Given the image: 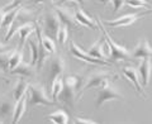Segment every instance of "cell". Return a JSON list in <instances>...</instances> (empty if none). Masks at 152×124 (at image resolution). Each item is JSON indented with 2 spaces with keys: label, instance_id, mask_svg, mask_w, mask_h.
<instances>
[{
  "label": "cell",
  "instance_id": "1",
  "mask_svg": "<svg viewBox=\"0 0 152 124\" xmlns=\"http://www.w3.org/2000/svg\"><path fill=\"white\" fill-rule=\"evenodd\" d=\"M99 24H100L102 27V32L104 37H105V42L108 43V47H109V61L110 62H117V61H127V60H132L131 57V52L128 51L124 46H121L118 44L117 42L113 41V38L109 36V33L105 31V28H104V26H102L100 20L98 19Z\"/></svg>",
  "mask_w": 152,
  "mask_h": 124
},
{
  "label": "cell",
  "instance_id": "2",
  "mask_svg": "<svg viewBox=\"0 0 152 124\" xmlns=\"http://www.w3.org/2000/svg\"><path fill=\"white\" fill-rule=\"evenodd\" d=\"M28 90H29V94H28V96H27V103H28V105H29V108H34L37 105L51 106L56 103L47 96L43 86H41V85L32 84L28 86Z\"/></svg>",
  "mask_w": 152,
  "mask_h": 124
},
{
  "label": "cell",
  "instance_id": "3",
  "mask_svg": "<svg viewBox=\"0 0 152 124\" xmlns=\"http://www.w3.org/2000/svg\"><path fill=\"white\" fill-rule=\"evenodd\" d=\"M124 99L123 95L121 94V91L118 90V88L115 85H113L109 82L107 86H104L100 89V91L98 93V98H96V103L95 105L96 108H100L104 103L107 101H113V100H118V101H122Z\"/></svg>",
  "mask_w": 152,
  "mask_h": 124
},
{
  "label": "cell",
  "instance_id": "4",
  "mask_svg": "<svg viewBox=\"0 0 152 124\" xmlns=\"http://www.w3.org/2000/svg\"><path fill=\"white\" fill-rule=\"evenodd\" d=\"M112 75L109 72H103V71H96L88 76L86 81H85L84 86L81 89V93H85L89 89H95V88H104L107 86L110 81Z\"/></svg>",
  "mask_w": 152,
  "mask_h": 124
},
{
  "label": "cell",
  "instance_id": "5",
  "mask_svg": "<svg viewBox=\"0 0 152 124\" xmlns=\"http://www.w3.org/2000/svg\"><path fill=\"white\" fill-rule=\"evenodd\" d=\"M32 17H33L32 12L27 10V9L19 8V10H18V13H17V17H15V19H14L13 24L9 27V29H8L7 34H5V42L10 41V38H12L14 34H15V32H17V29H18L19 26L24 24V23H27V22H32Z\"/></svg>",
  "mask_w": 152,
  "mask_h": 124
},
{
  "label": "cell",
  "instance_id": "6",
  "mask_svg": "<svg viewBox=\"0 0 152 124\" xmlns=\"http://www.w3.org/2000/svg\"><path fill=\"white\" fill-rule=\"evenodd\" d=\"M50 63V70H48V76H47V79L50 81V85L52 84V81H53L57 76H62V74L65 72V60L62 58L61 56H55L50 58L48 61Z\"/></svg>",
  "mask_w": 152,
  "mask_h": 124
},
{
  "label": "cell",
  "instance_id": "7",
  "mask_svg": "<svg viewBox=\"0 0 152 124\" xmlns=\"http://www.w3.org/2000/svg\"><path fill=\"white\" fill-rule=\"evenodd\" d=\"M70 52L77 60L85 61V62H88V63H93V65H109V62H107V61H102V60H98V58H95V57L90 56L88 52H85L81 47H79L77 44L75 43V42H71Z\"/></svg>",
  "mask_w": 152,
  "mask_h": 124
},
{
  "label": "cell",
  "instance_id": "8",
  "mask_svg": "<svg viewBox=\"0 0 152 124\" xmlns=\"http://www.w3.org/2000/svg\"><path fill=\"white\" fill-rule=\"evenodd\" d=\"M60 19L57 17L56 12H48L45 17V32L47 36L56 38V33L60 28Z\"/></svg>",
  "mask_w": 152,
  "mask_h": 124
},
{
  "label": "cell",
  "instance_id": "9",
  "mask_svg": "<svg viewBox=\"0 0 152 124\" xmlns=\"http://www.w3.org/2000/svg\"><path fill=\"white\" fill-rule=\"evenodd\" d=\"M143 17V14H126L123 17H119L113 20H107L105 24L110 26L112 28H119V27H128L136 23L140 18Z\"/></svg>",
  "mask_w": 152,
  "mask_h": 124
},
{
  "label": "cell",
  "instance_id": "10",
  "mask_svg": "<svg viewBox=\"0 0 152 124\" xmlns=\"http://www.w3.org/2000/svg\"><path fill=\"white\" fill-rule=\"evenodd\" d=\"M55 12L57 14V17H58L60 19V23L61 24L66 26L70 29V28H77V22L75 20L74 18V14L71 10H69V9L66 8H56Z\"/></svg>",
  "mask_w": 152,
  "mask_h": 124
},
{
  "label": "cell",
  "instance_id": "11",
  "mask_svg": "<svg viewBox=\"0 0 152 124\" xmlns=\"http://www.w3.org/2000/svg\"><path fill=\"white\" fill-rule=\"evenodd\" d=\"M36 29V24L32 22H27L24 24L19 26L18 29H17V33L19 36V46H18V50H23V47H24L26 42L28 39V37H29L33 32Z\"/></svg>",
  "mask_w": 152,
  "mask_h": 124
},
{
  "label": "cell",
  "instance_id": "12",
  "mask_svg": "<svg viewBox=\"0 0 152 124\" xmlns=\"http://www.w3.org/2000/svg\"><path fill=\"white\" fill-rule=\"evenodd\" d=\"M137 74H138V79H140L142 88L147 86L150 82V75H151V61H150V58H145L140 62Z\"/></svg>",
  "mask_w": 152,
  "mask_h": 124
},
{
  "label": "cell",
  "instance_id": "13",
  "mask_svg": "<svg viewBox=\"0 0 152 124\" xmlns=\"http://www.w3.org/2000/svg\"><path fill=\"white\" fill-rule=\"evenodd\" d=\"M74 18H75V20L77 22V24L88 27V28H90V29L95 31V29H98V27H99L96 24V22H95L90 15H88L83 9H76L75 13H74Z\"/></svg>",
  "mask_w": 152,
  "mask_h": 124
},
{
  "label": "cell",
  "instance_id": "14",
  "mask_svg": "<svg viewBox=\"0 0 152 124\" xmlns=\"http://www.w3.org/2000/svg\"><path fill=\"white\" fill-rule=\"evenodd\" d=\"M122 74L124 75V77L129 81V82L134 86V89L137 90V93L143 95V90H142V85L140 82V79H138V74H137V70L131 67V66H127V67H123L122 70Z\"/></svg>",
  "mask_w": 152,
  "mask_h": 124
},
{
  "label": "cell",
  "instance_id": "15",
  "mask_svg": "<svg viewBox=\"0 0 152 124\" xmlns=\"http://www.w3.org/2000/svg\"><path fill=\"white\" fill-rule=\"evenodd\" d=\"M152 56V51H151V47L148 44V42L146 39L141 41L136 46L134 51L131 53V57L133 60L134 58H140V60H145V58H150Z\"/></svg>",
  "mask_w": 152,
  "mask_h": 124
},
{
  "label": "cell",
  "instance_id": "16",
  "mask_svg": "<svg viewBox=\"0 0 152 124\" xmlns=\"http://www.w3.org/2000/svg\"><path fill=\"white\" fill-rule=\"evenodd\" d=\"M26 108H27V95H23V96L19 100H17L15 104H14V112H13V117H12L13 124H17L20 122L23 114L26 112Z\"/></svg>",
  "mask_w": 152,
  "mask_h": 124
},
{
  "label": "cell",
  "instance_id": "17",
  "mask_svg": "<svg viewBox=\"0 0 152 124\" xmlns=\"http://www.w3.org/2000/svg\"><path fill=\"white\" fill-rule=\"evenodd\" d=\"M76 91H77L76 89H74V88L69 86V85L64 84V89H62V91H61V94L58 95V98H60L61 101L65 103V104H67L70 108H74V105H75V98H76Z\"/></svg>",
  "mask_w": 152,
  "mask_h": 124
},
{
  "label": "cell",
  "instance_id": "18",
  "mask_svg": "<svg viewBox=\"0 0 152 124\" xmlns=\"http://www.w3.org/2000/svg\"><path fill=\"white\" fill-rule=\"evenodd\" d=\"M10 72L13 75H19L22 77H33L36 74V70H34V66L31 65V63H26V62H20L15 69H13Z\"/></svg>",
  "mask_w": 152,
  "mask_h": 124
},
{
  "label": "cell",
  "instance_id": "19",
  "mask_svg": "<svg viewBox=\"0 0 152 124\" xmlns=\"http://www.w3.org/2000/svg\"><path fill=\"white\" fill-rule=\"evenodd\" d=\"M34 31H36L37 34L39 36L41 42H42V44H43V47H45V50H46L47 53L55 55V53H56V43H55V41L52 39L50 36H47L46 33H42V31H41L39 27L36 26V29H34Z\"/></svg>",
  "mask_w": 152,
  "mask_h": 124
},
{
  "label": "cell",
  "instance_id": "20",
  "mask_svg": "<svg viewBox=\"0 0 152 124\" xmlns=\"http://www.w3.org/2000/svg\"><path fill=\"white\" fill-rule=\"evenodd\" d=\"M13 112H14V99H4L0 103V118L4 119H9L13 117Z\"/></svg>",
  "mask_w": 152,
  "mask_h": 124
},
{
  "label": "cell",
  "instance_id": "21",
  "mask_svg": "<svg viewBox=\"0 0 152 124\" xmlns=\"http://www.w3.org/2000/svg\"><path fill=\"white\" fill-rule=\"evenodd\" d=\"M88 53L90 56L95 57V58H98V60L107 61V62L110 63V61H109V57L103 52V44H102V42H99V41L95 42V43H93L91 46H90V48L88 50Z\"/></svg>",
  "mask_w": 152,
  "mask_h": 124
},
{
  "label": "cell",
  "instance_id": "22",
  "mask_svg": "<svg viewBox=\"0 0 152 124\" xmlns=\"http://www.w3.org/2000/svg\"><path fill=\"white\" fill-rule=\"evenodd\" d=\"M28 86H29V84H28L26 80H22V79L18 80V82L15 84V86H14L13 91H12V98L14 99V101H17V100L20 99L23 95L27 94Z\"/></svg>",
  "mask_w": 152,
  "mask_h": 124
},
{
  "label": "cell",
  "instance_id": "23",
  "mask_svg": "<svg viewBox=\"0 0 152 124\" xmlns=\"http://www.w3.org/2000/svg\"><path fill=\"white\" fill-rule=\"evenodd\" d=\"M47 119H48L50 122L55 123V124H67L69 123L67 113L64 112L62 109H58V110L48 114V115H47Z\"/></svg>",
  "mask_w": 152,
  "mask_h": 124
},
{
  "label": "cell",
  "instance_id": "24",
  "mask_svg": "<svg viewBox=\"0 0 152 124\" xmlns=\"http://www.w3.org/2000/svg\"><path fill=\"white\" fill-rule=\"evenodd\" d=\"M51 91H52V98H53V101L58 100V95L61 94L64 89V79L61 76H57V77L52 81L51 84Z\"/></svg>",
  "mask_w": 152,
  "mask_h": 124
},
{
  "label": "cell",
  "instance_id": "25",
  "mask_svg": "<svg viewBox=\"0 0 152 124\" xmlns=\"http://www.w3.org/2000/svg\"><path fill=\"white\" fill-rule=\"evenodd\" d=\"M23 61V51L22 50H13V53L9 58V63H8V70L12 71L13 69H15L17 66Z\"/></svg>",
  "mask_w": 152,
  "mask_h": 124
},
{
  "label": "cell",
  "instance_id": "26",
  "mask_svg": "<svg viewBox=\"0 0 152 124\" xmlns=\"http://www.w3.org/2000/svg\"><path fill=\"white\" fill-rule=\"evenodd\" d=\"M19 8H14V9H10V10H7L5 14H4V18H3V24H1V28H7V29H9V27H10L13 24L14 19H15L17 17V13L19 10Z\"/></svg>",
  "mask_w": 152,
  "mask_h": 124
},
{
  "label": "cell",
  "instance_id": "27",
  "mask_svg": "<svg viewBox=\"0 0 152 124\" xmlns=\"http://www.w3.org/2000/svg\"><path fill=\"white\" fill-rule=\"evenodd\" d=\"M67 38H69V28L64 26V24H60L58 31L56 33V39H57V43L60 46H64L66 42H67Z\"/></svg>",
  "mask_w": 152,
  "mask_h": 124
},
{
  "label": "cell",
  "instance_id": "28",
  "mask_svg": "<svg viewBox=\"0 0 152 124\" xmlns=\"http://www.w3.org/2000/svg\"><path fill=\"white\" fill-rule=\"evenodd\" d=\"M28 47H29V52H31V65L37 66V61H38V42H37V39L28 41Z\"/></svg>",
  "mask_w": 152,
  "mask_h": 124
},
{
  "label": "cell",
  "instance_id": "29",
  "mask_svg": "<svg viewBox=\"0 0 152 124\" xmlns=\"http://www.w3.org/2000/svg\"><path fill=\"white\" fill-rule=\"evenodd\" d=\"M81 77H80L79 75H70L67 77H65L64 80V84L65 85H69V86L74 88L76 90H79V88L81 86Z\"/></svg>",
  "mask_w": 152,
  "mask_h": 124
},
{
  "label": "cell",
  "instance_id": "30",
  "mask_svg": "<svg viewBox=\"0 0 152 124\" xmlns=\"http://www.w3.org/2000/svg\"><path fill=\"white\" fill-rule=\"evenodd\" d=\"M124 5L131 8H143V9H151V4L146 0H124Z\"/></svg>",
  "mask_w": 152,
  "mask_h": 124
},
{
  "label": "cell",
  "instance_id": "31",
  "mask_svg": "<svg viewBox=\"0 0 152 124\" xmlns=\"http://www.w3.org/2000/svg\"><path fill=\"white\" fill-rule=\"evenodd\" d=\"M13 53V51H4L0 53V70H4L7 71L8 70V63H9V58H10V56Z\"/></svg>",
  "mask_w": 152,
  "mask_h": 124
},
{
  "label": "cell",
  "instance_id": "32",
  "mask_svg": "<svg viewBox=\"0 0 152 124\" xmlns=\"http://www.w3.org/2000/svg\"><path fill=\"white\" fill-rule=\"evenodd\" d=\"M24 1H26V0H13V1H10V3L8 4V5H5V7L3 8V10H4V12H7V10H10V9L18 8V7H20Z\"/></svg>",
  "mask_w": 152,
  "mask_h": 124
},
{
  "label": "cell",
  "instance_id": "33",
  "mask_svg": "<svg viewBox=\"0 0 152 124\" xmlns=\"http://www.w3.org/2000/svg\"><path fill=\"white\" fill-rule=\"evenodd\" d=\"M112 5H113V13L119 12L121 9L124 7V0H110Z\"/></svg>",
  "mask_w": 152,
  "mask_h": 124
},
{
  "label": "cell",
  "instance_id": "34",
  "mask_svg": "<svg viewBox=\"0 0 152 124\" xmlns=\"http://www.w3.org/2000/svg\"><path fill=\"white\" fill-rule=\"evenodd\" d=\"M74 122L76 124H96V122L93 120V119H83V118H79V117H76Z\"/></svg>",
  "mask_w": 152,
  "mask_h": 124
},
{
  "label": "cell",
  "instance_id": "35",
  "mask_svg": "<svg viewBox=\"0 0 152 124\" xmlns=\"http://www.w3.org/2000/svg\"><path fill=\"white\" fill-rule=\"evenodd\" d=\"M66 1H70V0H58V1H57V5H62V4ZM72 1H76L77 4H80V5H84V4L86 3V0H72Z\"/></svg>",
  "mask_w": 152,
  "mask_h": 124
},
{
  "label": "cell",
  "instance_id": "36",
  "mask_svg": "<svg viewBox=\"0 0 152 124\" xmlns=\"http://www.w3.org/2000/svg\"><path fill=\"white\" fill-rule=\"evenodd\" d=\"M4 14H5V12H4L3 9H0V28H1V24H3V18H4Z\"/></svg>",
  "mask_w": 152,
  "mask_h": 124
},
{
  "label": "cell",
  "instance_id": "37",
  "mask_svg": "<svg viewBox=\"0 0 152 124\" xmlns=\"http://www.w3.org/2000/svg\"><path fill=\"white\" fill-rule=\"evenodd\" d=\"M7 50H8V46L0 42V53H1V52H4V51H7Z\"/></svg>",
  "mask_w": 152,
  "mask_h": 124
},
{
  "label": "cell",
  "instance_id": "38",
  "mask_svg": "<svg viewBox=\"0 0 152 124\" xmlns=\"http://www.w3.org/2000/svg\"><path fill=\"white\" fill-rule=\"evenodd\" d=\"M46 1H48V0H33V3H36V4H41V3H46Z\"/></svg>",
  "mask_w": 152,
  "mask_h": 124
},
{
  "label": "cell",
  "instance_id": "39",
  "mask_svg": "<svg viewBox=\"0 0 152 124\" xmlns=\"http://www.w3.org/2000/svg\"><path fill=\"white\" fill-rule=\"evenodd\" d=\"M95 1H99V3H103V4H107L108 1H110V0H95Z\"/></svg>",
  "mask_w": 152,
  "mask_h": 124
},
{
  "label": "cell",
  "instance_id": "40",
  "mask_svg": "<svg viewBox=\"0 0 152 124\" xmlns=\"http://www.w3.org/2000/svg\"><path fill=\"white\" fill-rule=\"evenodd\" d=\"M0 77H1V70H0Z\"/></svg>",
  "mask_w": 152,
  "mask_h": 124
},
{
  "label": "cell",
  "instance_id": "41",
  "mask_svg": "<svg viewBox=\"0 0 152 124\" xmlns=\"http://www.w3.org/2000/svg\"><path fill=\"white\" fill-rule=\"evenodd\" d=\"M3 123V120H1V119H0V124H1Z\"/></svg>",
  "mask_w": 152,
  "mask_h": 124
}]
</instances>
